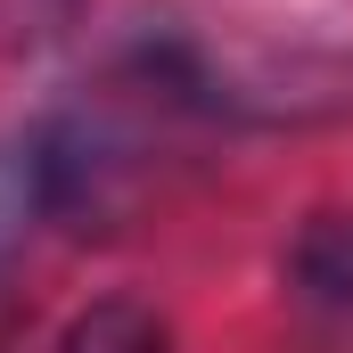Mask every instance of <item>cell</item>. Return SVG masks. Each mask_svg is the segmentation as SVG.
I'll use <instances>...</instances> for the list:
<instances>
[{
  "label": "cell",
  "instance_id": "obj_2",
  "mask_svg": "<svg viewBox=\"0 0 353 353\" xmlns=\"http://www.w3.org/2000/svg\"><path fill=\"white\" fill-rule=\"evenodd\" d=\"M165 345H173V329H165L157 304H140V296H99V304H83V312L58 329L50 353H165Z\"/></svg>",
  "mask_w": 353,
  "mask_h": 353
},
{
  "label": "cell",
  "instance_id": "obj_1",
  "mask_svg": "<svg viewBox=\"0 0 353 353\" xmlns=\"http://www.w3.org/2000/svg\"><path fill=\"white\" fill-rule=\"evenodd\" d=\"M279 288L321 353H353V214H312L279 255Z\"/></svg>",
  "mask_w": 353,
  "mask_h": 353
},
{
  "label": "cell",
  "instance_id": "obj_3",
  "mask_svg": "<svg viewBox=\"0 0 353 353\" xmlns=\"http://www.w3.org/2000/svg\"><path fill=\"white\" fill-rule=\"evenodd\" d=\"M74 17H83V0H0V50H33V41H58Z\"/></svg>",
  "mask_w": 353,
  "mask_h": 353
}]
</instances>
